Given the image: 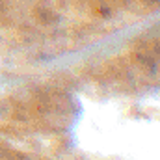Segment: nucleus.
<instances>
[{
    "mask_svg": "<svg viewBox=\"0 0 160 160\" xmlns=\"http://www.w3.org/2000/svg\"><path fill=\"white\" fill-rule=\"evenodd\" d=\"M153 2H158V0H153Z\"/></svg>",
    "mask_w": 160,
    "mask_h": 160,
    "instance_id": "f257e3e1",
    "label": "nucleus"
}]
</instances>
